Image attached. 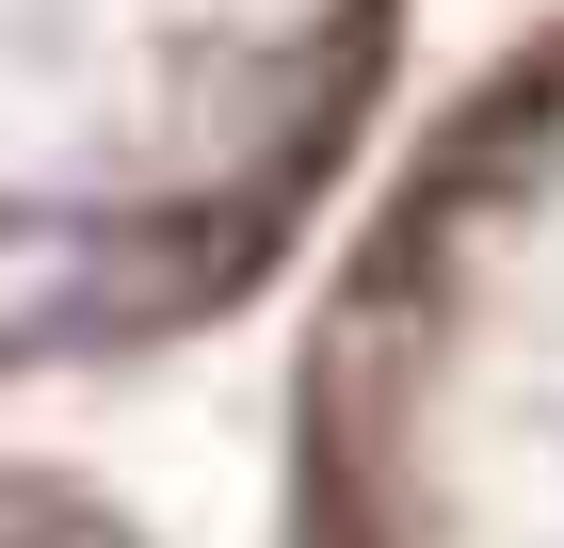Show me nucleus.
I'll use <instances>...</instances> for the list:
<instances>
[{
  "instance_id": "1",
  "label": "nucleus",
  "mask_w": 564,
  "mask_h": 548,
  "mask_svg": "<svg viewBox=\"0 0 564 548\" xmlns=\"http://www.w3.org/2000/svg\"><path fill=\"white\" fill-rule=\"evenodd\" d=\"M420 0H0V387L259 323L388 146Z\"/></svg>"
},
{
  "instance_id": "2",
  "label": "nucleus",
  "mask_w": 564,
  "mask_h": 548,
  "mask_svg": "<svg viewBox=\"0 0 564 548\" xmlns=\"http://www.w3.org/2000/svg\"><path fill=\"white\" fill-rule=\"evenodd\" d=\"M274 548H564V0L323 226L274 387Z\"/></svg>"
},
{
  "instance_id": "3",
  "label": "nucleus",
  "mask_w": 564,
  "mask_h": 548,
  "mask_svg": "<svg viewBox=\"0 0 564 548\" xmlns=\"http://www.w3.org/2000/svg\"><path fill=\"white\" fill-rule=\"evenodd\" d=\"M0 548H162L130 501H97L82 468H48V452H0Z\"/></svg>"
}]
</instances>
